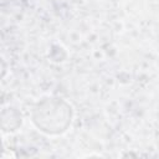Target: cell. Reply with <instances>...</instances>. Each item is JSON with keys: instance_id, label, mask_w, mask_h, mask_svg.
I'll list each match as a JSON object with an SVG mask.
<instances>
[{"instance_id": "obj_1", "label": "cell", "mask_w": 159, "mask_h": 159, "mask_svg": "<svg viewBox=\"0 0 159 159\" xmlns=\"http://www.w3.org/2000/svg\"><path fill=\"white\" fill-rule=\"evenodd\" d=\"M34 123L48 134H57L70 125L71 107L58 98H47L40 102L32 114Z\"/></svg>"}]
</instances>
